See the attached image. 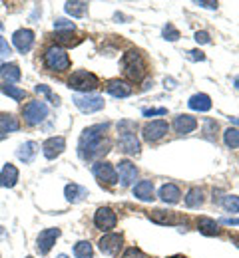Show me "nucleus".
Here are the masks:
<instances>
[{
  "label": "nucleus",
  "mask_w": 239,
  "mask_h": 258,
  "mask_svg": "<svg viewBox=\"0 0 239 258\" xmlns=\"http://www.w3.org/2000/svg\"><path fill=\"white\" fill-rule=\"evenodd\" d=\"M106 129H108V123H98V125L86 127L82 131L80 143H78V153L82 159L92 161V159H98L110 151V143L104 137Z\"/></svg>",
  "instance_id": "obj_1"
},
{
  "label": "nucleus",
  "mask_w": 239,
  "mask_h": 258,
  "mask_svg": "<svg viewBox=\"0 0 239 258\" xmlns=\"http://www.w3.org/2000/svg\"><path fill=\"white\" fill-rule=\"evenodd\" d=\"M134 123L132 121H120L118 129H120V137H118V145H120V151L128 153V155H137L139 153V139L136 137V131H134Z\"/></svg>",
  "instance_id": "obj_2"
},
{
  "label": "nucleus",
  "mask_w": 239,
  "mask_h": 258,
  "mask_svg": "<svg viewBox=\"0 0 239 258\" xmlns=\"http://www.w3.org/2000/svg\"><path fill=\"white\" fill-rule=\"evenodd\" d=\"M122 66H124V74L134 82H139L146 74V62H144V58L137 50L126 52L124 58H122Z\"/></svg>",
  "instance_id": "obj_3"
},
{
  "label": "nucleus",
  "mask_w": 239,
  "mask_h": 258,
  "mask_svg": "<svg viewBox=\"0 0 239 258\" xmlns=\"http://www.w3.org/2000/svg\"><path fill=\"white\" fill-rule=\"evenodd\" d=\"M44 66L50 72H66L70 68V58L68 52L62 46H50L44 52Z\"/></svg>",
  "instance_id": "obj_4"
},
{
  "label": "nucleus",
  "mask_w": 239,
  "mask_h": 258,
  "mask_svg": "<svg viewBox=\"0 0 239 258\" xmlns=\"http://www.w3.org/2000/svg\"><path fill=\"white\" fill-rule=\"evenodd\" d=\"M98 86H100L98 78H96L92 72H88V70H76V72L70 76V80H68V88H70V90H76V92H84V94H88V92L96 90Z\"/></svg>",
  "instance_id": "obj_5"
},
{
  "label": "nucleus",
  "mask_w": 239,
  "mask_h": 258,
  "mask_svg": "<svg viewBox=\"0 0 239 258\" xmlns=\"http://www.w3.org/2000/svg\"><path fill=\"white\" fill-rule=\"evenodd\" d=\"M24 121L28 123V125H40L46 117H48V105L44 103V101H40V99H36V101H28L26 105H24Z\"/></svg>",
  "instance_id": "obj_6"
},
{
  "label": "nucleus",
  "mask_w": 239,
  "mask_h": 258,
  "mask_svg": "<svg viewBox=\"0 0 239 258\" xmlns=\"http://www.w3.org/2000/svg\"><path fill=\"white\" fill-rule=\"evenodd\" d=\"M92 173H94V177L100 181V183H106L108 187H114V185H118V171L114 169V165H110V163L106 161H98L92 165Z\"/></svg>",
  "instance_id": "obj_7"
},
{
  "label": "nucleus",
  "mask_w": 239,
  "mask_h": 258,
  "mask_svg": "<svg viewBox=\"0 0 239 258\" xmlns=\"http://www.w3.org/2000/svg\"><path fill=\"white\" fill-rule=\"evenodd\" d=\"M58 238H60V228H44L36 238V250L42 256H46L52 250V246L56 244Z\"/></svg>",
  "instance_id": "obj_8"
},
{
  "label": "nucleus",
  "mask_w": 239,
  "mask_h": 258,
  "mask_svg": "<svg viewBox=\"0 0 239 258\" xmlns=\"http://www.w3.org/2000/svg\"><path fill=\"white\" fill-rule=\"evenodd\" d=\"M98 246L104 254L108 256H116L122 246H124V236L122 234H116V232H110V234H104L102 238L98 240Z\"/></svg>",
  "instance_id": "obj_9"
},
{
  "label": "nucleus",
  "mask_w": 239,
  "mask_h": 258,
  "mask_svg": "<svg viewBox=\"0 0 239 258\" xmlns=\"http://www.w3.org/2000/svg\"><path fill=\"white\" fill-rule=\"evenodd\" d=\"M72 101H74V105H76L80 111H84V113H94V111H100L104 107V97L90 96V94H86V96H74Z\"/></svg>",
  "instance_id": "obj_10"
},
{
  "label": "nucleus",
  "mask_w": 239,
  "mask_h": 258,
  "mask_svg": "<svg viewBox=\"0 0 239 258\" xmlns=\"http://www.w3.org/2000/svg\"><path fill=\"white\" fill-rule=\"evenodd\" d=\"M168 121H164V119H158V121H150V123H146L144 129H141V135H144V139L146 141H150V143H154V141H160L166 133H168Z\"/></svg>",
  "instance_id": "obj_11"
},
{
  "label": "nucleus",
  "mask_w": 239,
  "mask_h": 258,
  "mask_svg": "<svg viewBox=\"0 0 239 258\" xmlns=\"http://www.w3.org/2000/svg\"><path fill=\"white\" fill-rule=\"evenodd\" d=\"M116 223H118V217L110 207H100L96 211V215H94V225H96V228L104 230V232L112 230L116 226Z\"/></svg>",
  "instance_id": "obj_12"
},
{
  "label": "nucleus",
  "mask_w": 239,
  "mask_h": 258,
  "mask_svg": "<svg viewBox=\"0 0 239 258\" xmlns=\"http://www.w3.org/2000/svg\"><path fill=\"white\" fill-rule=\"evenodd\" d=\"M12 44L16 46V50L20 54L30 52V48L34 46V32L30 28H20L12 34Z\"/></svg>",
  "instance_id": "obj_13"
},
{
  "label": "nucleus",
  "mask_w": 239,
  "mask_h": 258,
  "mask_svg": "<svg viewBox=\"0 0 239 258\" xmlns=\"http://www.w3.org/2000/svg\"><path fill=\"white\" fill-rule=\"evenodd\" d=\"M66 149V139L64 137H48L42 143V153L46 159H56L58 155H62V151Z\"/></svg>",
  "instance_id": "obj_14"
},
{
  "label": "nucleus",
  "mask_w": 239,
  "mask_h": 258,
  "mask_svg": "<svg viewBox=\"0 0 239 258\" xmlns=\"http://www.w3.org/2000/svg\"><path fill=\"white\" fill-rule=\"evenodd\" d=\"M116 171H118V183H120L122 187H130V185L136 181L137 169L132 161H120Z\"/></svg>",
  "instance_id": "obj_15"
},
{
  "label": "nucleus",
  "mask_w": 239,
  "mask_h": 258,
  "mask_svg": "<svg viewBox=\"0 0 239 258\" xmlns=\"http://www.w3.org/2000/svg\"><path fill=\"white\" fill-rule=\"evenodd\" d=\"M150 219L154 223H160V225H179V223H185L183 217H179L177 213H171V211H154L150 213Z\"/></svg>",
  "instance_id": "obj_16"
},
{
  "label": "nucleus",
  "mask_w": 239,
  "mask_h": 258,
  "mask_svg": "<svg viewBox=\"0 0 239 258\" xmlns=\"http://www.w3.org/2000/svg\"><path fill=\"white\" fill-rule=\"evenodd\" d=\"M18 183V169L12 163H6L0 171V187L4 189H12Z\"/></svg>",
  "instance_id": "obj_17"
},
{
  "label": "nucleus",
  "mask_w": 239,
  "mask_h": 258,
  "mask_svg": "<svg viewBox=\"0 0 239 258\" xmlns=\"http://www.w3.org/2000/svg\"><path fill=\"white\" fill-rule=\"evenodd\" d=\"M196 127H198V119L192 117V115H177L175 121H173V129L179 135H187V133H192Z\"/></svg>",
  "instance_id": "obj_18"
},
{
  "label": "nucleus",
  "mask_w": 239,
  "mask_h": 258,
  "mask_svg": "<svg viewBox=\"0 0 239 258\" xmlns=\"http://www.w3.org/2000/svg\"><path fill=\"white\" fill-rule=\"evenodd\" d=\"M36 153H38V143H36V141H26V143H22V145L16 149V157L24 163L34 161Z\"/></svg>",
  "instance_id": "obj_19"
},
{
  "label": "nucleus",
  "mask_w": 239,
  "mask_h": 258,
  "mask_svg": "<svg viewBox=\"0 0 239 258\" xmlns=\"http://www.w3.org/2000/svg\"><path fill=\"white\" fill-rule=\"evenodd\" d=\"M179 197H181V191H179L177 185H173V183L162 185V189H160V199H162L164 203L175 205V203H179Z\"/></svg>",
  "instance_id": "obj_20"
},
{
  "label": "nucleus",
  "mask_w": 239,
  "mask_h": 258,
  "mask_svg": "<svg viewBox=\"0 0 239 258\" xmlns=\"http://www.w3.org/2000/svg\"><path fill=\"white\" fill-rule=\"evenodd\" d=\"M134 197H136L137 201H144V203H148V201H152L154 199V181H139L136 187H134Z\"/></svg>",
  "instance_id": "obj_21"
},
{
  "label": "nucleus",
  "mask_w": 239,
  "mask_h": 258,
  "mask_svg": "<svg viewBox=\"0 0 239 258\" xmlns=\"http://www.w3.org/2000/svg\"><path fill=\"white\" fill-rule=\"evenodd\" d=\"M108 94L114 97H128L132 96V86L126 82H120V80H112L108 84Z\"/></svg>",
  "instance_id": "obj_22"
},
{
  "label": "nucleus",
  "mask_w": 239,
  "mask_h": 258,
  "mask_svg": "<svg viewBox=\"0 0 239 258\" xmlns=\"http://www.w3.org/2000/svg\"><path fill=\"white\" fill-rule=\"evenodd\" d=\"M18 129H20L18 117H14L12 113H0V135L12 133V131H18Z\"/></svg>",
  "instance_id": "obj_23"
},
{
  "label": "nucleus",
  "mask_w": 239,
  "mask_h": 258,
  "mask_svg": "<svg viewBox=\"0 0 239 258\" xmlns=\"http://www.w3.org/2000/svg\"><path fill=\"white\" fill-rule=\"evenodd\" d=\"M64 195H66V201L68 203H80L84 197H88V189L82 187V185H76V183H70L64 189Z\"/></svg>",
  "instance_id": "obj_24"
},
{
  "label": "nucleus",
  "mask_w": 239,
  "mask_h": 258,
  "mask_svg": "<svg viewBox=\"0 0 239 258\" xmlns=\"http://www.w3.org/2000/svg\"><path fill=\"white\" fill-rule=\"evenodd\" d=\"M187 105L194 111H209L211 109V97L207 96V94H196V96L189 97Z\"/></svg>",
  "instance_id": "obj_25"
},
{
  "label": "nucleus",
  "mask_w": 239,
  "mask_h": 258,
  "mask_svg": "<svg viewBox=\"0 0 239 258\" xmlns=\"http://www.w3.org/2000/svg\"><path fill=\"white\" fill-rule=\"evenodd\" d=\"M0 76L8 82V84H14V82H18L20 80V68L16 64H2L0 66Z\"/></svg>",
  "instance_id": "obj_26"
},
{
  "label": "nucleus",
  "mask_w": 239,
  "mask_h": 258,
  "mask_svg": "<svg viewBox=\"0 0 239 258\" xmlns=\"http://www.w3.org/2000/svg\"><path fill=\"white\" fill-rule=\"evenodd\" d=\"M202 203H204V191L200 187H194L187 191V195H185V207L187 209H198V207H202Z\"/></svg>",
  "instance_id": "obj_27"
},
{
  "label": "nucleus",
  "mask_w": 239,
  "mask_h": 258,
  "mask_svg": "<svg viewBox=\"0 0 239 258\" xmlns=\"http://www.w3.org/2000/svg\"><path fill=\"white\" fill-rule=\"evenodd\" d=\"M64 10H66V14L74 16V18H82L88 12V2H66Z\"/></svg>",
  "instance_id": "obj_28"
},
{
  "label": "nucleus",
  "mask_w": 239,
  "mask_h": 258,
  "mask_svg": "<svg viewBox=\"0 0 239 258\" xmlns=\"http://www.w3.org/2000/svg\"><path fill=\"white\" fill-rule=\"evenodd\" d=\"M198 228H200V232H202V234H205V236H213V234H219L217 223H215L213 219H209V217H202V219L198 221Z\"/></svg>",
  "instance_id": "obj_29"
},
{
  "label": "nucleus",
  "mask_w": 239,
  "mask_h": 258,
  "mask_svg": "<svg viewBox=\"0 0 239 258\" xmlns=\"http://www.w3.org/2000/svg\"><path fill=\"white\" fill-rule=\"evenodd\" d=\"M74 258H94V248L88 240H80L74 244Z\"/></svg>",
  "instance_id": "obj_30"
},
{
  "label": "nucleus",
  "mask_w": 239,
  "mask_h": 258,
  "mask_svg": "<svg viewBox=\"0 0 239 258\" xmlns=\"http://www.w3.org/2000/svg\"><path fill=\"white\" fill-rule=\"evenodd\" d=\"M223 143L231 149H237L239 147V129L235 127H229L223 131Z\"/></svg>",
  "instance_id": "obj_31"
},
{
  "label": "nucleus",
  "mask_w": 239,
  "mask_h": 258,
  "mask_svg": "<svg viewBox=\"0 0 239 258\" xmlns=\"http://www.w3.org/2000/svg\"><path fill=\"white\" fill-rule=\"evenodd\" d=\"M221 207L227 213H239V197L237 195H225L221 199Z\"/></svg>",
  "instance_id": "obj_32"
},
{
  "label": "nucleus",
  "mask_w": 239,
  "mask_h": 258,
  "mask_svg": "<svg viewBox=\"0 0 239 258\" xmlns=\"http://www.w3.org/2000/svg\"><path fill=\"white\" fill-rule=\"evenodd\" d=\"M2 92H4L6 96H10L12 99H16V101H20V99H24V97H26V90L16 88V86H12V84L2 86Z\"/></svg>",
  "instance_id": "obj_33"
},
{
  "label": "nucleus",
  "mask_w": 239,
  "mask_h": 258,
  "mask_svg": "<svg viewBox=\"0 0 239 258\" xmlns=\"http://www.w3.org/2000/svg\"><path fill=\"white\" fill-rule=\"evenodd\" d=\"M36 92H38V94H42V96H46L50 101H52V103H54V105H58V103H60V97L54 96V94H52V90H50L48 86H44V84L36 86Z\"/></svg>",
  "instance_id": "obj_34"
},
{
  "label": "nucleus",
  "mask_w": 239,
  "mask_h": 258,
  "mask_svg": "<svg viewBox=\"0 0 239 258\" xmlns=\"http://www.w3.org/2000/svg\"><path fill=\"white\" fill-rule=\"evenodd\" d=\"M162 34H164V38H166V40H170V42L179 40V30H177L173 24H166V26H164V30H162Z\"/></svg>",
  "instance_id": "obj_35"
},
{
  "label": "nucleus",
  "mask_w": 239,
  "mask_h": 258,
  "mask_svg": "<svg viewBox=\"0 0 239 258\" xmlns=\"http://www.w3.org/2000/svg\"><path fill=\"white\" fill-rule=\"evenodd\" d=\"M205 127H204V133H205V137L207 139H211V141H215V131H217V123L213 121V119H205V123H204Z\"/></svg>",
  "instance_id": "obj_36"
},
{
  "label": "nucleus",
  "mask_w": 239,
  "mask_h": 258,
  "mask_svg": "<svg viewBox=\"0 0 239 258\" xmlns=\"http://www.w3.org/2000/svg\"><path fill=\"white\" fill-rule=\"evenodd\" d=\"M168 109L166 107H144L141 109V115L144 117H152V115H166Z\"/></svg>",
  "instance_id": "obj_37"
},
{
  "label": "nucleus",
  "mask_w": 239,
  "mask_h": 258,
  "mask_svg": "<svg viewBox=\"0 0 239 258\" xmlns=\"http://www.w3.org/2000/svg\"><path fill=\"white\" fill-rule=\"evenodd\" d=\"M74 22H68V20H64V18H60V20H56L54 22V30L56 32H60V30H68V32H74Z\"/></svg>",
  "instance_id": "obj_38"
},
{
  "label": "nucleus",
  "mask_w": 239,
  "mask_h": 258,
  "mask_svg": "<svg viewBox=\"0 0 239 258\" xmlns=\"http://www.w3.org/2000/svg\"><path fill=\"white\" fill-rule=\"evenodd\" d=\"M10 54H12V48H10V46H8V42L0 36V58H8Z\"/></svg>",
  "instance_id": "obj_39"
},
{
  "label": "nucleus",
  "mask_w": 239,
  "mask_h": 258,
  "mask_svg": "<svg viewBox=\"0 0 239 258\" xmlns=\"http://www.w3.org/2000/svg\"><path fill=\"white\" fill-rule=\"evenodd\" d=\"M122 258H146V256H144V252H141L139 248L132 246V248H128V250L122 254Z\"/></svg>",
  "instance_id": "obj_40"
},
{
  "label": "nucleus",
  "mask_w": 239,
  "mask_h": 258,
  "mask_svg": "<svg viewBox=\"0 0 239 258\" xmlns=\"http://www.w3.org/2000/svg\"><path fill=\"white\" fill-rule=\"evenodd\" d=\"M187 58H189V60H194V62H198V60H200V62H204L205 54L204 52H200V50H189V52H187Z\"/></svg>",
  "instance_id": "obj_41"
},
{
  "label": "nucleus",
  "mask_w": 239,
  "mask_h": 258,
  "mask_svg": "<svg viewBox=\"0 0 239 258\" xmlns=\"http://www.w3.org/2000/svg\"><path fill=\"white\" fill-rule=\"evenodd\" d=\"M196 42H198V44H209L211 38H209V34L202 30V32H196Z\"/></svg>",
  "instance_id": "obj_42"
},
{
  "label": "nucleus",
  "mask_w": 239,
  "mask_h": 258,
  "mask_svg": "<svg viewBox=\"0 0 239 258\" xmlns=\"http://www.w3.org/2000/svg\"><path fill=\"white\" fill-rule=\"evenodd\" d=\"M196 6H202V8H209V10H215V8H217V2H205V0H196Z\"/></svg>",
  "instance_id": "obj_43"
},
{
  "label": "nucleus",
  "mask_w": 239,
  "mask_h": 258,
  "mask_svg": "<svg viewBox=\"0 0 239 258\" xmlns=\"http://www.w3.org/2000/svg\"><path fill=\"white\" fill-rule=\"evenodd\" d=\"M223 225H239V219H221Z\"/></svg>",
  "instance_id": "obj_44"
},
{
  "label": "nucleus",
  "mask_w": 239,
  "mask_h": 258,
  "mask_svg": "<svg viewBox=\"0 0 239 258\" xmlns=\"http://www.w3.org/2000/svg\"><path fill=\"white\" fill-rule=\"evenodd\" d=\"M229 121L235 123V125H239V117H229Z\"/></svg>",
  "instance_id": "obj_45"
},
{
  "label": "nucleus",
  "mask_w": 239,
  "mask_h": 258,
  "mask_svg": "<svg viewBox=\"0 0 239 258\" xmlns=\"http://www.w3.org/2000/svg\"><path fill=\"white\" fill-rule=\"evenodd\" d=\"M233 86H235V90L239 92V76L235 78V80H233Z\"/></svg>",
  "instance_id": "obj_46"
},
{
  "label": "nucleus",
  "mask_w": 239,
  "mask_h": 258,
  "mask_svg": "<svg viewBox=\"0 0 239 258\" xmlns=\"http://www.w3.org/2000/svg\"><path fill=\"white\" fill-rule=\"evenodd\" d=\"M233 242H235V246L239 248V236H235V238H233Z\"/></svg>",
  "instance_id": "obj_47"
},
{
  "label": "nucleus",
  "mask_w": 239,
  "mask_h": 258,
  "mask_svg": "<svg viewBox=\"0 0 239 258\" xmlns=\"http://www.w3.org/2000/svg\"><path fill=\"white\" fill-rule=\"evenodd\" d=\"M170 258H185V256H181V254H175V256H170Z\"/></svg>",
  "instance_id": "obj_48"
},
{
  "label": "nucleus",
  "mask_w": 239,
  "mask_h": 258,
  "mask_svg": "<svg viewBox=\"0 0 239 258\" xmlns=\"http://www.w3.org/2000/svg\"><path fill=\"white\" fill-rule=\"evenodd\" d=\"M56 258H68V256H66V254H58Z\"/></svg>",
  "instance_id": "obj_49"
},
{
  "label": "nucleus",
  "mask_w": 239,
  "mask_h": 258,
  "mask_svg": "<svg viewBox=\"0 0 239 258\" xmlns=\"http://www.w3.org/2000/svg\"><path fill=\"white\" fill-rule=\"evenodd\" d=\"M0 30H2V24H0Z\"/></svg>",
  "instance_id": "obj_50"
},
{
  "label": "nucleus",
  "mask_w": 239,
  "mask_h": 258,
  "mask_svg": "<svg viewBox=\"0 0 239 258\" xmlns=\"http://www.w3.org/2000/svg\"><path fill=\"white\" fill-rule=\"evenodd\" d=\"M26 258H34V256H26Z\"/></svg>",
  "instance_id": "obj_51"
}]
</instances>
